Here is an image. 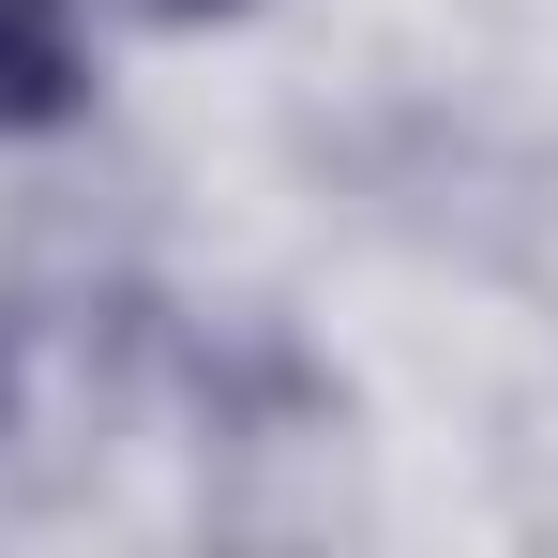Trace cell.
<instances>
[{"label":"cell","instance_id":"cell-2","mask_svg":"<svg viewBox=\"0 0 558 558\" xmlns=\"http://www.w3.org/2000/svg\"><path fill=\"white\" fill-rule=\"evenodd\" d=\"M121 15H136V31H242L257 0H121Z\"/></svg>","mask_w":558,"mask_h":558},{"label":"cell","instance_id":"cell-1","mask_svg":"<svg viewBox=\"0 0 558 558\" xmlns=\"http://www.w3.org/2000/svg\"><path fill=\"white\" fill-rule=\"evenodd\" d=\"M106 92L92 61V0H0V151H31V136H76Z\"/></svg>","mask_w":558,"mask_h":558}]
</instances>
